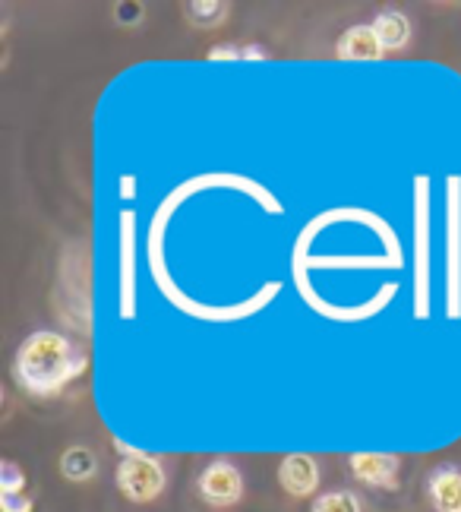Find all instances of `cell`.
<instances>
[{"instance_id":"1","label":"cell","mask_w":461,"mask_h":512,"mask_svg":"<svg viewBox=\"0 0 461 512\" xmlns=\"http://www.w3.org/2000/svg\"><path fill=\"white\" fill-rule=\"evenodd\" d=\"M89 367V354L73 339L60 332L42 329L19 345L13 358V380L16 386L35 399L60 396L73 380H79Z\"/></svg>"},{"instance_id":"2","label":"cell","mask_w":461,"mask_h":512,"mask_svg":"<svg viewBox=\"0 0 461 512\" xmlns=\"http://www.w3.org/2000/svg\"><path fill=\"white\" fill-rule=\"evenodd\" d=\"M114 478H117V490L130 503H152L162 497V490L168 484L162 462L143 449L133 452V456H120Z\"/></svg>"},{"instance_id":"3","label":"cell","mask_w":461,"mask_h":512,"mask_svg":"<svg viewBox=\"0 0 461 512\" xmlns=\"http://www.w3.org/2000/svg\"><path fill=\"white\" fill-rule=\"evenodd\" d=\"M199 494L209 506H234L244 497V478L231 462L218 459L199 475Z\"/></svg>"},{"instance_id":"4","label":"cell","mask_w":461,"mask_h":512,"mask_svg":"<svg viewBox=\"0 0 461 512\" xmlns=\"http://www.w3.org/2000/svg\"><path fill=\"white\" fill-rule=\"evenodd\" d=\"M348 465L360 484L383 490L398 487V456H392V452H354Z\"/></svg>"},{"instance_id":"5","label":"cell","mask_w":461,"mask_h":512,"mask_svg":"<svg viewBox=\"0 0 461 512\" xmlns=\"http://www.w3.org/2000/svg\"><path fill=\"white\" fill-rule=\"evenodd\" d=\"M278 484L285 487L291 497H310L319 487V465L307 452H291L285 456L282 468H278Z\"/></svg>"},{"instance_id":"6","label":"cell","mask_w":461,"mask_h":512,"mask_svg":"<svg viewBox=\"0 0 461 512\" xmlns=\"http://www.w3.org/2000/svg\"><path fill=\"white\" fill-rule=\"evenodd\" d=\"M335 54H338V61H379V57H383V42H379L373 26H354L342 32Z\"/></svg>"},{"instance_id":"7","label":"cell","mask_w":461,"mask_h":512,"mask_svg":"<svg viewBox=\"0 0 461 512\" xmlns=\"http://www.w3.org/2000/svg\"><path fill=\"white\" fill-rule=\"evenodd\" d=\"M430 500L436 512H461V471L458 468H436L430 475Z\"/></svg>"},{"instance_id":"8","label":"cell","mask_w":461,"mask_h":512,"mask_svg":"<svg viewBox=\"0 0 461 512\" xmlns=\"http://www.w3.org/2000/svg\"><path fill=\"white\" fill-rule=\"evenodd\" d=\"M373 29L383 42V51H402L411 42V23L405 13L398 10H386L373 19Z\"/></svg>"},{"instance_id":"9","label":"cell","mask_w":461,"mask_h":512,"mask_svg":"<svg viewBox=\"0 0 461 512\" xmlns=\"http://www.w3.org/2000/svg\"><path fill=\"white\" fill-rule=\"evenodd\" d=\"M60 475H64L67 481H92L98 475V459L95 452L89 446H70L64 456H60Z\"/></svg>"},{"instance_id":"10","label":"cell","mask_w":461,"mask_h":512,"mask_svg":"<svg viewBox=\"0 0 461 512\" xmlns=\"http://www.w3.org/2000/svg\"><path fill=\"white\" fill-rule=\"evenodd\" d=\"M190 26L196 29H215L225 23V16L231 13L228 4H222V0H190V4L184 7Z\"/></svg>"},{"instance_id":"11","label":"cell","mask_w":461,"mask_h":512,"mask_svg":"<svg viewBox=\"0 0 461 512\" xmlns=\"http://www.w3.org/2000/svg\"><path fill=\"white\" fill-rule=\"evenodd\" d=\"M310 512H364V509H360V500L351 490H332V494L316 497Z\"/></svg>"},{"instance_id":"12","label":"cell","mask_w":461,"mask_h":512,"mask_svg":"<svg viewBox=\"0 0 461 512\" xmlns=\"http://www.w3.org/2000/svg\"><path fill=\"white\" fill-rule=\"evenodd\" d=\"M26 471L16 462H0V494H23Z\"/></svg>"},{"instance_id":"13","label":"cell","mask_w":461,"mask_h":512,"mask_svg":"<svg viewBox=\"0 0 461 512\" xmlns=\"http://www.w3.org/2000/svg\"><path fill=\"white\" fill-rule=\"evenodd\" d=\"M146 19V4H139V0H120V4H114V23L117 26H127V29H133V26H139Z\"/></svg>"},{"instance_id":"14","label":"cell","mask_w":461,"mask_h":512,"mask_svg":"<svg viewBox=\"0 0 461 512\" xmlns=\"http://www.w3.org/2000/svg\"><path fill=\"white\" fill-rule=\"evenodd\" d=\"M0 512H32V500L26 494H0Z\"/></svg>"},{"instance_id":"15","label":"cell","mask_w":461,"mask_h":512,"mask_svg":"<svg viewBox=\"0 0 461 512\" xmlns=\"http://www.w3.org/2000/svg\"><path fill=\"white\" fill-rule=\"evenodd\" d=\"M209 61H240V48L234 45H218L209 51Z\"/></svg>"},{"instance_id":"16","label":"cell","mask_w":461,"mask_h":512,"mask_svg":"<svg viewBox=\"0 0 461 512\" xmlns=\"http://www.w3.org/2000/svg\"><path fill=\"white\" fill-rule=\"evenodd\" d=\"M266 51L259 48V45H247V48H240V61H266Z\"/></svg>"}]
</instances>
